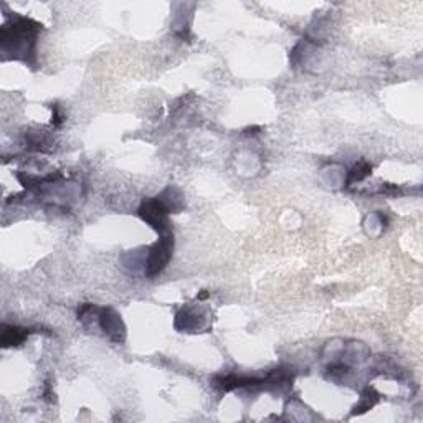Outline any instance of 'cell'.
<instances>
[{
  "label": "cell",
  "instance_id": "cell-1",
  "mask_svg": "<svg viewBox=\"0 0 423 423\" xmlns=\"http://www.w3.org/2000/svg\"><path fill=\"white\" fill-rule=\"evenodd\" d=\"M172 250H174V236H172L170 231L169 234L161 235L159 241L152 246L151 253H149V258L146 263L147 276L152 278L159 275L162 269L167 267V263H169V260L172 257Z\"/></svg>",
  "mask_w": 423,
  "mask_h": 423
},
{
  "label": "cell",
  "instance_id": "cell-2",
  "mask_svg": "<svg viewBox=\"0 0 423 423\" xmlns=\"http://www.w3.org/2000/svg\"><path fill=\"white\" fill-rule=\"evenodd\" d=\"M167 213L169 208L159 197L151 199L142 203V207L139 208V215L146 220L152 229H156L161 235L169 234V220H167Z\"/></svg>",
  "mask_w": 423,
  "mask_h": 423
},
{
  "label": "cell",
  "instance_id": "cell-3",
  "mask_svg": "<svg viewBox=\"0 0 423 423\" xmlns=\"http://www.w3.org/2000/svg\"><path fill=\"white\" fill-rule=\"evenodd\" d=\"M101 328L105 329V333H108L111 337H114L116 341H123V337H119V333L124 334L123 323H121L119 316L114 313L113 309H105L103 314L100 316Z\"/></svg>",
  "mask_w": 423,
  "mask_h": 423
},
{
  "label": "cell",
  "instance_id": "cell-4",
  "mask_svg": "<svg viewBox=\"0 0 423 423\" xmlns=\"http://www.w3.org/2000/svg\"><path fill=\"white\" fill-rule=\"evenodd\" d=\"M23 339H25V333L23 329H17V328H11L8 331H4V346H17L20 344Z\"/></svg>",
  "mask_w": 423,
  "mask_h": 423
}]
</instances>
